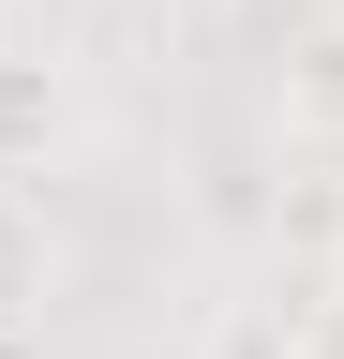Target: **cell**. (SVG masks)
Returning <instances> with one entry per match:
<instances>
[{
    "mask_svg": "<svg viewBox=\"0 0 344 359\" xmlns=\"http://www.w3.org/2000/svg\"><path fill=\"white\" fill-rule=\"evenodd\" d=\"M46 299H60V224L0 180V344H46Z\"/></svg>",
    "mask_w": 344,
    "mask_h": 359,
    "instance_id": "cell-2",
    "label": "cell"
},
{
    "mask_svg": "<svg viewBox=\"0 0 344 359\" xmlns=\"http://www.w3.org/2000/svg\"><path fill=\"white\" fill-rule=\"evenodd\" d=\"M270 105H284V135H315V150H344V0L284 30V60H270Z\"/></svg>",
    "mask_w": 344,
    "mask_h": 359,
    "instance_id": "cell-1",
    "label": "cell"
},
{
    "mask_svg": "<svg viewBox=\"0 0 344 359\" xmlns=\"http://www.w3.org/2000/svg\"><path fill=\"white\" fill-rule=\"evenodd\" d=\"M209 359H299V314H284V299H240V314H209Z\"/></svg>",
    "mask_w": 344,
    "mask_h": 359,
    "instance_id": "cell-4",
    "label": "cell"
},
{
    "mask_svg": "<svg viewBox=\"0 0 344 359\" xmlns=\"http://www.w3.org/2000/svg\"><path fill=\"white\" fill-rule=\"evenodd\" d=\"M299 359H344V285H315V299H299Z\"/></svg>",
    "mask_w": 344,
    "mask_h": 359,
    "instance_id": "cell-5",
    "label": "cell"
},
{
    "mask_svg": "<svg viewBox=\"0 0 344 359\" xmlns=\"http://www.w3.org/2000/svg\"><path fill=\"white\" fill-rule=\"evenodd\" d=\"M0 15H15V30H75L90 0H0Z\"/></svg>",
    "mask_w": 344,
    "mask_h": 359,
    "instance_id": "cell-6",
    "label": "cell"
},
{
    "mask_svg": "<svg viewBox=\"0 0 344 359\" xmlns=\"http://www.w3.org/2000/svg\"><path fill=\"white\" fill-rule=\"evenodd\" d=\"M0 60H15V15H0Z\"/></svg>",
    "mask_w": 344,
    "mask_h": 359,
    "instance_id": "cell-7",
    "label": "cell"
},
{
    "mask_svg": "<svg viewBox=\"0 0 344 359\" xmlns=\"http://www.w3.org/2000/svg\"><path fill=\"white\" fill-rule=\"evenodd\" d=\"M270 240L284 255H344V180H299V195L270 210Z\"/></svg>",
    "mask_w": 344,
    "mask_h": 359,
    "instance_id": "cell-3",
    "label": "cell"
}]
</instances>
